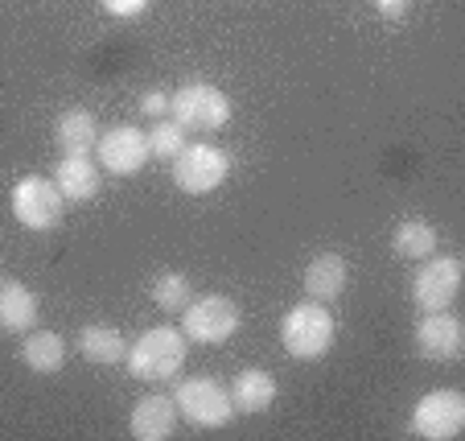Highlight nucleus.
Wrapping results in <instances>:
<instances>
[{
	"label": "nucleus",
	"instance_id": "nucleus-20",
	"mask_svg": "<svg viewBox=\"0 0 465 441\" xmlns=\"http://www.w3.org/2000/svg\"><path fill=\"white\" fill-rule=\"evenodd\" d=\"M437 244H440L437 227L424 219H404L391 231V252L400 260H429L437 252Z\"/></svg>",
	"mask_w": 465,
	"mask_h": 441
},
{
	"label": "nucleus",
	"instance_id": "nucleus-13",
	"mask_svg": "<svg viewBox=\"0 0 465 441\" xmlns=\"http://www.w3.org/2000/svg\"><path fill=\"white\" fill-rule=\"evenodd\" d=\"M54 141H58L62 157H91L99 145V124L87 107H71L62 112L58 124H54Z\"/></svg>",
	"mask_w": 465,
	"mask_h": 441
},
{
	"label": "nucleus",
	"instance_id": "nucleus-22",
	"mask_svg": "<svg viewBox=\"0 0 465 441\" xmlns=\"http://www.w3.org/2000/svg\"><path fill=\"white\" fill-rule=\"evenodd\" d=\"M193 297V285L185 273H161L157 281H153V301H157L161 309H169V314H177V309H185Z\"/></svg>",
	"mask_w": 465,
	"mask_h": 441
},
{
	"label": "nucleus",
	"instance_id": "nucleus-17",
	"mask_svg": "<svg viewBox=\"0 0 465 441\" xmlns=\"http://www.w3.org/2000/svg\"><path fill=\"white\" fill-rule=\"evenodd\" d=\"M54 185L66 203H91L99 195V165L91 157H62L54 165Z\"/></svg>",
	"mask_w": 465,
	"mask_h": 441
},
{
	"label": "nucleus",
	"instance_id": "nucleus-8",
	"mask_svg": "<svg viewBox=\"0 0 465 441\" xmlns=\"http://www.w3.org/2000/svg\"><path fill=\"white\" fill-rule=\"evenodd\" d=\"M465 429V396L457 388L424 392L412 408V433L424 441H453Z\"/></svg>",
	"mask_w": 465,
	"mask_h": 441
},
{
	"label": "nucleus",
	"instance_id": "nucleus-12",
	"mask_svg": "<svg viewBox=\"0 0 465 441\" xmlns=\"http://www.w3.org/2000/svg\"><path fill=\"white\" fill-rule=\"evenodd\" d=\"M37 314H42V297L29 285L0 276V330L5 335H29L37 326Z\"/></svg>",
	"mask_w": 465,
	"mask_h": 441
},
{
	"label": "nucleus",
	"instance_id": "nucleus-18",
	"mask_svg": "<svg viewBox=\"0 0 465 441\" xmlns=\"http://www.w3.org/2000/svg\"><path fill=\"white\" fill-rule=\"evenodd\" d=\"M79 355L87 363H95V367H112V363H124L128 343H124V335L115 326H107V322H91V326L79 330Z\"/></svg>",
	"mask_w": 465,
	"mask_h": 441
},
{
	"label": "nucleus",
	"instance_id": "nucleus-4",
	"mask_svg": "<svg viewBox=\"0 0 465 441\" xmlns=\"http://www.w3.org/2000/svg\"><path fill=\"white\" fill-rule=\"evenodd\" d=\"M169 115L185 133H214L231 120V99L211 83H185L169 95Z\"/></svg>",
	"mask_w": 465,
	"mask_h": 441
},
{
	"label": "nucleus",
	"instance_id": "nucleus-9",
	"mask_svg": "<svg viewBox=\"0 0 465 441\" xmlns=\"http://www.w3.org/2000/svg\"><path fill=\"white\" fill-rule=\"evenodd\" d=\"M457 289H461V260L437 256V252H432L429 260H420V268H416V276H412V301L424 314L449 309L457 301Z\"/></svg>",
	"mask_w": 465,
	"mask_h": 441
},
{
	"label": "nucleus",
	"instance_id": "nucleus-16",
	"mask_svg": "<svg viewBox=\"0 0 465 441\" xmlns=\"http://www.w3.org/2000/svg\"><path fill=\"white\" fill-rule=\"evenodd\" d=\"M276 400V376L263 367H247L235 376V388H231V405L235 413L255 416V413H268Z\"/></svg>",
	"mask_w": 465,
	"mask_h": 441
},
{
	"label": "nucleus",
	"instance_id": "nucleus-1",
	"mask_svg": "<svg viewBox=\"0 0 465 441\" xmlns=\"http://www.w3.org/2000/svg\"><path fill=\"white\" fill-rule=\"evenodd\" d=\"M124 359H128V371L136 380L165 384V380H173L185 363V335L173 326H153L128 346Z\"/></svg>",
	"mask_w": 465,
	"mask_h": 441
},
{
	"label": "nucleus",
	"instance_id": "nucleus-19",
	"mask_svg": "<svg viewBox=\"0 0 465 441\" xmlns=\"http://www.w3.org/2000/svg\"><path fill=\"white\" fill-rule=\"evenodd\" d=\"M21 359L37 376H54L66 363V338L54 335V330H29L25 343H21Z\"/></svg>",
	"mask_w": 465,
	"mask_h": 441
},
{
	"label": "nucleus",
	"instance_id": "nucleus-24",
	"mask_svg": "<svg viewBox=\"0 0 465 441\" xmlns=\"http://www.w3.org/2000/svg\"><path fill=\"white\" fill-rule=\"evenodd\" d=\"M104 9L112 13V17H141L144 9H149V0H104Z\"/></svg>",
	"mask_w": 465,
	"mask_h": 441
},
{
	"label": "nucleus",
	"instance_id": "nucleus-21",
	"mask_svg": "<svg viewBox=\"0 0 465 441\" xmlns=\"http://www.w3.org/2000/svg\"><path fill=\"white\" fill-rule=\"evenodd\" d=\"M144 136H149V157L173 161L177 153L185 149V128L177 120H169V115H165V120H153V128Z\"/></svg>",
	"mask_w": 465,
	"mask_h": 441
},
{
	"label": "nucleus",
	"instance_id": "nucleus-25",
	"mask_svg": "<svg viewBox=\"0 0 465 441\" xmlns=\"http://www.w3.org/2000/svg\"><path fill=\"white\" fill-rule=\"evenodd\" d=\"M408 5H412V0H375L379 17H387V21H404L408 17Z\"/></svg>",
	"mask_w": 465,
	"mask_h": 441
},
{
	"label": "nucleus",
	"instance_id": "nucleus-2",
	"mask_svg": "<svg viewBox=\"0 0 465 441\" xmlns=\"http://www.w3.org/2000/svg\"><path fill=\"white\" fill-rule=\"evenodd\" d=\"M334 314L325 309V301H301L284 314L281 322V343L292 359L309 363V359H322L330 346H334Z\"/></svg>",
	"mask_w": 465,
	"mask_h": 441
},
{
	"label": "nucleus",
	"instance_id": "nucleus-14",
	"mask_svg": "<svg viewBox=\"0 0 465 441\" xmlns=\"http://www.w3.org/2000/svg\"><path fill=\"white\" fill-rule=\"evenodd\" d=\"M132 437L136 441H165L177 429V405L173 396H144L132 408Z\"/></svg>",
	"mask_w": 465,
	"mask_h": 441
},
{
	"label": "nucleus",
	"instance_id": "nucleus-15",
	"mask_svg": "<svg viewBox=\"0 0 465 441\" xmlns=\"http://www.w3.org/2000/svg\"><path fill=\"white\" fill-rule=\"evenodd\" d=\"M346 260L338 256V252H322V256H313L305 265V276H301V285H305V297L313 301H334L342 297L346 289Z\"/></svg>",
	"mask_w": 465,
	"mask_h": 441
},
{
	"label": "nucleus",
	"instance_id": "nucleus-6",
	"mask_svg": "<svg viewBox=\"0 0 465 441\" xmlns=\"http://www.w3.org/2000/svg\"><path fill=\"white\" fill-rule=\"evenodd\" d=\"M231 174V157L219 149V145H185L182 153L173 157V185L182 190V195H211V190H219L223 182H227Z\"/></svg>",
	"mask_w": 465,
	"mask_h": 441
},
{
	"label": "nucleus",
	"instance_id": "nucleus-10",
	"mask_svg": "<svg viewBox=\"0 0 465 441\" xmlns=\"http://www.w3.org/2000/svg\"><path fill=\"white\" fill-rule=\"evenodd\" d=\"M95 157L107 174L132 177V174H141L144 161H149V136H144L141 128H132V124H115V128H107V133L99 136Z\"/></svg>",
	"mask_w": 465,
	"mask_h": 441
},
{
	"label": "nucleus",
	"instance_id": "nucleus-23",
	"mask_svg": "<svg viewBox=\"0 0 465 441\" xmlns=\"http://www.w3.org/2000/svg\"><path fill=\"white\" fill-rule=\"evenodd\" d=\"M141 112L149 115V120H165V115H169V95H165V91H144V95H141Z\"/></svg>",
	"mask_w": 465,
	"mask_h": 441
},
{
	"label": "nucleus",
	"instance_id": "nucleus-3",
	"mask_svg": "<svg viewBox=\"0 0 465 441\" xmlns=\"http://www.w3.org/2000/svg\"><path fill=\"white\" fill-rule=\"evenodd\" d=\"M182 314H185V318H182L185 343H198V346H219V343H227V338L239 330V322H243L239 306H235L231 297H223V293H206V297L190 301Z\"/></svg>",
	"mask_w": 465,
	"mask_h": 441
},
{
	"label": "nucleus",
	"instance_id": "nucleus-5",
	"mask_svg": "<svg viewBox=\"0 0 465 441\" xmlns=\"http://www.w3.org/2000/svg\"><path fill=\"white\" fill-rule=\"evenodd\" d=\"M177 416H185L190 425H203V429H223V425L235 416V405H231V392L223 388L211 376H190V380L177 384L173 392Z\"/></svg>",
	"mask_w": 465,
	"mask_h": 441
},
{
	"label": "nucleus",
	"instance_id": "nucleus-7",
	"mask_svg": "<svg viewBox=\"0 0 465 441\" xmlns=\"http://www.w3.org/2000/svg\"><path fill=\"white\" fill-rule=\"evenodd\" d=\"M13 215H17L21 227L29 231H54L62 223V215H66V198H62V190L54 185V177H21L17 185H13Z\"/></svg>",
	"mask_w": 465,
	"mask_h": 441
},
{
	"label": "nucleus",
	"instance_id": "nucleus-11",
	"mask_svg": "<svg viewBox=\"0 0 465 441\" xmlns=\"http://www.w3.org/2000/svg\"><path fill=\"white\" fill-rule=\"evenodd\" d=\"M416 346H420V355H424V359H432V363L457 359V355H461V346H465L461 318H453L449 309L424 314L420 326H416Z\"/></svg>",
	"mask_w": 465,
	"mask_h": 441
}]
</instances>
